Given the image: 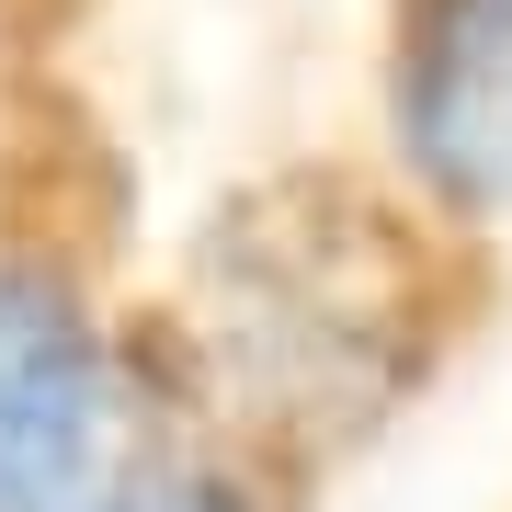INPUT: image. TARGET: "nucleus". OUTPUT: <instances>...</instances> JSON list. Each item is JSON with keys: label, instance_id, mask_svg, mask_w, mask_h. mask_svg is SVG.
Instances as JSON below:
<instances>
[{"label": "nucleus", "instance_id": "f257e3e1", "mask_svg": "<svg viewBox=\"0 0 512 512\" xmlns=\"http://www.w3.org/2000/svg\"><path fill=\"white\" fill-rule=\"evenodd\" d=\"M148 387L57 274L0 262V512H148Z\"/></svg>", "mask_w": 512, "mask_h": 512}, {"label": "nucleus", "instance_id": "f03ea898", "mask_svg": "<svg viewBox=\"0 0 512 512\" xmlns=\"http://www.w3.org/2000/svg\"><path fill=\"white\" fill-rule=\"evenodd\" d=\"M399 148L433 194L512 205V0H410L399 23Z\"/></svg>", "mask_w": 512, "mask_h": 512}, {"label": "nucleus", "instance_id": "7ed1b4c3", "mask_svg": "<svg viewBox=\"0 0 512 512\" xmlns=\"http://www.w3.org/2000/svg\"><path fill=\"white\" fill-rule=\"evenodd\" d=\"M148 512H239V490H228V478H171Z\"/></svg>", "mask_w": 512, "mask_h": 512}]
</instances>
